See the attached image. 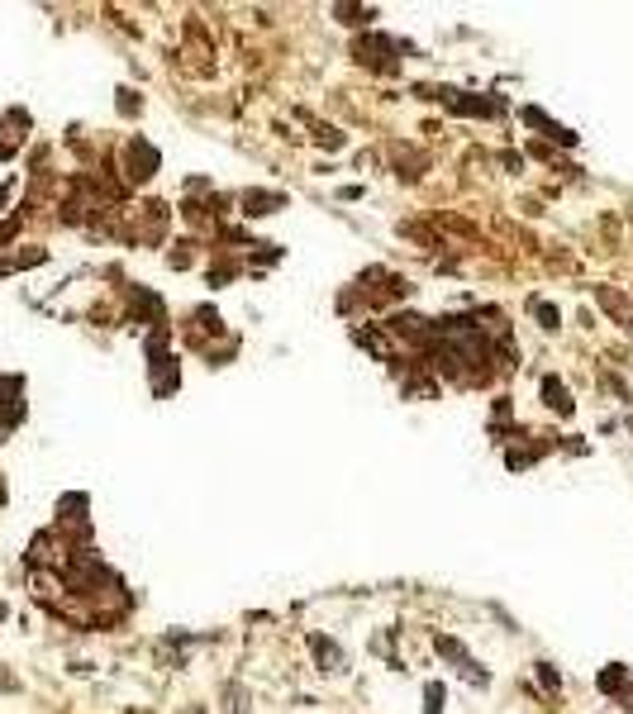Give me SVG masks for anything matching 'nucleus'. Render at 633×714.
I'll list each match as a JSON object with an SVG mask.
<instances>
[{"mask_svg":"<svg viewBox=\"0 0 633 714\" xmlns=\"http://www.w3.org/2000/svg\"><path fill=\"white\" fill-rule=\"evenodd\" d=\"M424 700H428V714H443V686H438V681L424 686Z\"/></svg>","mask_w":633,"mask_h":714,"instance_id":"nucleus-7","label":"nucleus"},{"mask_svg":"<svg viewBox=\"0 0 633 714\" xmlns=\"http://www.w3.org/2000/svg\"><path fill=\"white\" fill-rule=\"evenodd\" d=\"M543 400H548L557 414H571V410H576V405H571V396H567V386H562L557 377H543Z\"/></svg>","mask_w":633,"mask_h":714,"instance_id":"nucleus-4","label":"nucleus"},{"mask_svg":"<svg viewBox=\"0 0 633 714\" xmlns=\"http://www.w3.org/2000/svg\"><path fill=\"white\" fill-rule=\"evenodd\" d=\"M310 648H315V657H319V666H324V671H343V652H338V643L310 634Z\"/></svg>","mask_w":633,"mask_h":714,"instance_id":"nucleus-3","label":"nucleus"},{"mask_svg":"<svg viewBox=\"0 0 633 714\" xmlns=\"http://www.w3.org/2000/svg\"><path fill=\"white\" fill-rule=\"evenodd\" d=\"M595 301H600L610 315H619V324H624V329H633V315H629V305H624V296H615L610 286H595Z\"/></svg>","mask_w":633,"mask_h":714,"instance_id":"nucleus-5","label":"nucleus"},{"mask_svg":"<svg viewBox=\"0 0 633 714\" xmlns=\"http://www.w3.org/2000/svg\"><path fill=\"white\" fill-rule=\"evenodd\" d=\"M153 172H158V148H153V143H143V139H134V143H129V176H134V181H148Z\"/></svg>","mask_w":633,"mask_h":714,"instance_id":"nucleus-1","label":"nucleus"},{"mask_svg":"<svg viewBox=\"0 0 633 714\" xmlns=\"http://www.w3.org/2000/svg\"><path fill=\"white\" fill-rule=\"evenodd\" d=\"M534 315L543 319V329H557V324H562V315H557V310H553L548 301H534Z\"/></svg>","mask_w":633,"mask_h":714,"instance_id":"nucleus-6","label":"nucleus"},{"mask_svg":"<svg viewBox=\"0 0 633 714\" xmlns=\"http://www.w3.org/2000/svg\"><path fill=\"white\" fill-rule=\"evenodd\" d=\"M624 681H629V676H624V671L615 666V671H605V676H600V691H610V696H615V691H619Z\"/></svg>","mask_w":633,"mask_h":714,"instance_id":"nucleus-8","label":"nucleus"},{"mask_svg":"<svg viewBox=\"0 0 633 714\" xmlns=\"http://www.w3.org/2000/svg\"><path fill=\"white\" fill-rule=\"evenodd\" d=\"M281 205H286V195H276V190H248L243 195V215H271Z\"/></svg>","mask_w":633,"mask_h":714,"instance_id":"nucleus-2","label":"nucleus"},{"mask_svg":"<svg viewBox=\"0 0 633 714\" xmlns=\"http://www.w3.org/2000/svg\"><path fill=\"white\" fill-rule=\"evenodd\" d=\"M539 681L548 686V691H553V686H557V671H553V666H548V662H539Z\"/></svg>","mask_w":633,"mask_h":714,"instance_id":"nucleus-9","label":"nucleus"}]
</instances>
